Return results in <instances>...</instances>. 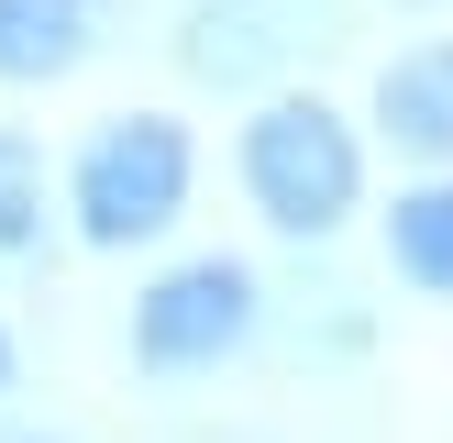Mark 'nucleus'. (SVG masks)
Returning <instances> with one entry per match:
<instances>
[{"mask_svg":"<svg viewBox=\"0 0 453 443\" xmlns=\"http://www.w3.org/2000/svg\"><path fill=\"white\" fill-rule=\"evenodd\" d=\"M243 189H255V211L277 222V233L321 244V233H343V211L365 199V144H354V122L332 100H265L255 122H243Z\"/></svg>","mask_w":453,"mask_h":443,"instance_id":"nucleus-1","label":"nucleus"},{"mask_svg":"<svg viewBox=\"0 0 453 443\" xmlns=\"http://www.w3.org/2000/svg\"><path fill=\"white\" fill-rule=\"evenodd\" d=\"M66 211H78V244H100V255L155 244L177 211H188V133H177L166 111L100 122L78 144V167H66Z\"/></svg>","mask_w":453,"mask_h":443,"instance_id":"nucleus-2","label":"nucleus"},{"mask_svg":"<svg viewBox=\"0 0 453 443\" xmlns=\"http://www.w3.org/2000/svg\"><path fill=\"white\" fill-rule=\"evenodd\" d=\"M255 322H265L255 266L243 255H188L133 299V366L144 377H211L255 344Z\"/></svg>","mask_w":453,"mask_h":443,"instance_id":"nucleus-3","label":"nucleus"},{"mask_svg":"<svg viewBox=\"0 0 453 443\" xmlns=\"http://www.w3.org/2000/svg\"><path fill=\"white\" fill-rule=\"evenodd\" d=\"M332 22H343V0H199L177 56L211 89H255L277 66H299L310 44H332Z\"/></svg>","mask_w":453,"mask_h":443,"instance_id":"nucleus-4","label":"nucleus"},{"mask_svg":"<svg viewBox=\"0 0 453 443\" xmlns=\"http://www.w3.org/2000/svg\"><path fill=\"white\" fill-rule=\"evenodd\" d=\"M376 133H388L398 155H420V167L453 177V44H410V56L376 78Z\"/></svg>","mask_w":453,"mask_h":443,"instance_id":"nucleus-5","label":"nucleus"},{"mask_svg":"<svg viewBox=\"0 0 453 443\" xmlns=\"http://www.w3.org/2000/svg\"><path fill=\"white\" fill-rule=\"evenodd\" d=\"M100 44V0H0V78L44 89Z\"/></svg>","mask_w":453,"mask_h":443,"instance_id":"nucleus-6","label":"nucleus"},{"mask_svg":"<svg viewBox=\"0 0 453 443\" xmlns=\"http://www.w3.org/2000/svg\"><path fill=\"white\" fill-rule=\"evenodd\" d=\"M388 266L410 288H432V299H453V177L388 199Z\"/></svg>","mask_w":453,"mask_h":443,"instance_id":"nucleus-7","label":"nucleus"},{"mask_svg":"<svg viewBox=\"0 0 453 443\" xmlns=\"http://www.w3.org/2000/svg\"><path fill=\"white\" fill-rule=\"evenodd\" d=\"M34 244H44V155L0 133V255H34Z\"/></svg>","mask_w":453,"mask_h":443,"instance_id":"nucleus-8","label":"nucleus"},{"mask_svg":"<svg viewBox=\"0 0 453 443\" xmlns=\"http://www.w3.org/2000/svg\"><path fill=\"white\" fill-rule=\"evenodd\" d=\"M0 443H66V432H0Z\"/></svg>","mask_w":453,"mask_h":443,"instance_id":"nucleus-9","label":"nucleus"},{"mask_svg":"<svg viewBox=\"0 0 453 443\" xmlns=\"http://www.w3.org/2000/svg\"><path fill=\"white\" fill-rule=\"evenodd\" d=\"M0 388H12V332H0Z\"/></svg>","mask_w":453,"mask_h":443,"instance_id":"nucleus-10","label":"nucleus"}]
</instances>
